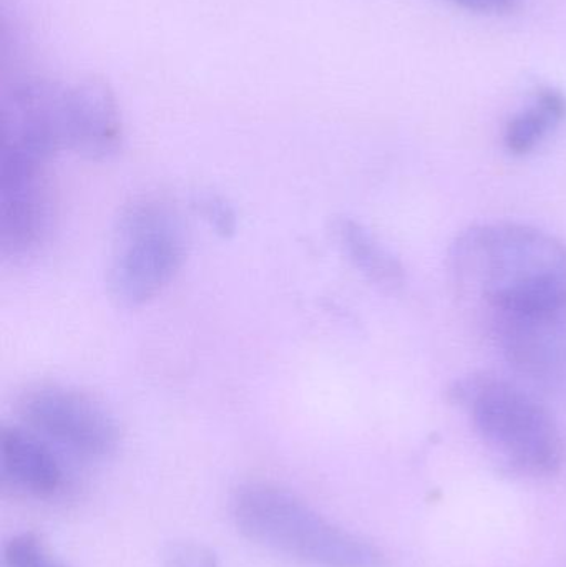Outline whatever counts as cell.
Listing matches in <instances>:
<instances>
[{
  "instance_id": "6da1fadb",
  "label": "cell",
  "mask_w": 566,
  "mask_h": 567,
  "mask_svg": "<svg viewBox=\"0 0 566 567\" xmlns=\"http://www.w3.org/2000/svg\"><path fill=\"white\" fill-rule=\"evenodd\" d=\"M449 268L462 297L492 323L566 309V245L518 223H484L452 243Z\"/></svg>"
},
{
  "instance_id": "7a4b0ae2",
  "label": "cell",
  "mask_w": 566,
  "mask_h": 567,
  "mask_svg": "<svg viewBox=\"0 0 566 567\" xmlns=\"http://www.w3.org/2000/svg\"><path fill=\"white\" fill-rule=\"evenodd\" d=\"M229 513L246 539L301 565L388 567L378 546L329 522L305 499L272 483L236 488Z\"/></svg>"
},
{
  "instance_id": "3957f363",
  "label": "cell",
  "mask_w": 566,
  "mask_h": 567,
  "mask_svg": "<svg viewBox=\"0 0 566 567\" xmlns=\"http://www.w3.org/2000/svg\"><path fill=\"white\" fill-rule=\"evenodd\" d=\"M449 395L467 410L482 442L508 470L532 478L560 472L564 436L554 416L534 395L485 373L457 380Z\"/></svg>"
},
{
  "instance_id": "277c9868",
  "label": "cell",
  "mask_w": 566,
  "mask_h": 567,
  "mask_svg": "<svg viewBox=\"0 0 566 567\" xmlns=\"http://www.w3.org/2000/svg\"><path fill=\"white\" fill-rule=\"evenodd\" d=\"M186 259V229L182 216L162 198L130 203L113 235L106 286L123 307L155 299L175 279Z\"/></svg>"
},
{
  "instance_id": "5b68a950",
  "label": "cell",
  "mask_w": 566,
  "mask_h": 567,
  "mask_svg": "<svg viewBox=\"0 0 566 567\" xmlns=\"http://www.w3.org/2000/svg\"><path fill=\"white\" fill-rule=\"evenodd\" d=\"M17 410L23 426L76 458L99 462L119 450L115 416L80 390L40 383L22 393Z\"/></svg>"
},
{
  "instance_id": "8992f818",
  "label": "cell",
  "mask_w": 566,
  "mask_h": 567,
  "mask_svg": "<svg viewBox=\"0 0 566 567\" xmlns=\"http://www.w3.org/2000/svg\"><path fill=\"white\" fill-rule=\"evenodd\" d=\"M49 163L0 153V255L23 261L49 238L53 208Z\"/></svg>"
},
{
  "instance_id": "52a82bcc",
  "label": "cell",
  "mask_w": 566,
  "mask_h": 567,
  "mask_svg": "<svg viewBox=\"0 0 566 567\" xmlns=\"http://www.w3.org/2000/svg\"><path fill=\"white\" fill-rule=\"evenodd\" d=\"M59 125L63 148L82 158L102 162L122 146V113L103 80L83 79L60 90Z\"/></svg>"
},
{
  "instance_id": "ba28073f",
  "label": "cell",
  "mask_w": 566,
  "mask_h": 567,
  "mask_svg": "<svg viewBox=\"0 0 566 567\" xmlns=\"http://www.w3.org/2000/svg\"><path fill=\"white\" fill-rule=\"evenodd\" d=\"M60 90L40 80H20L0 100V153L49 163L62 146Z\"/></svg>"
},
{
  "instance_id": "9c48e42d",
  "label": "cell",
  "mask_w": 566,
  "mask_h": 567,
  "mask_svg": "<svg viewBox=\"0 0 566 567\" xmlns=\"http://www.w3.org/2000/svg\"><path fill=\"white\" fill-rule=\"evenodd\" d=\"M494 330L515 372L542 389L566 392V309L504 320Z\"/></svg>"
},
{
  "instance_id": "30bf717a",
  "label": "cell",
  "mask_w": 566,
  "mask_h": 567,
  "mask_svg": "<svg viewBox=\"0 0 566 567\" xmlns=\"http://www.w3.org/2000/svg\"><path fill=\"white\" fill-rule=\"evenodd\" d=\"M0 472L3 482L40 499L56 495L65 476L53 445L23 425L0 432Z\"/></svg>"
},
{
  "instance_id": "8fae6325",
  "label": "cell",
  "mask_w": 566,
  "mask_h": 567,
  "mask_svg": "<svg viewBox=\"0 0 566 567\" xmlns=\"http://www.w3.org/2000/svg\"><path fill=\"white\" fill-rule=\"evenodd\" d=\"M332 238L349 265L369 282L388 292H398L405 282V269L398 256L362 223L338 218Z\"/></svg>"
},
{
  "instance_id": "7c38bea8",
  "label": "cell",
  "mask_w": 566,
  "mask_h": 567,
  "mask_svg": "<svg viewBox=\"0 0 566 567\" xmlns=\"http://www.w3.org/2000/svg\"><path fill=\"white\" fill-rule=\"evenodd\" d=\"M565 120L566 96L560 90L545 86L538 90L528 109L508 120L504 133L505 148L512 155H528Z\"/></svg>"
},
{
  "instance_id": "4fadbf2b",
  "label": "cell",
  "mask_w": 566,
  "mask_h": 567,
  "mask_svg": "<svg viewBox=\"0 0 566 567\" xmlns=\"http://www.w3.org/2000/svg\"><path fill=\"white\" fill-rule=\"evenodd\" d=\"M3 561L7 567H69L53 558L42 538L32 532L20 533L7 542Z\"/></svg>"
},
{
  "instance_id": "5bb4252c",
  "label": "cell",
  "mask_w": 566,
  "mask_h": 567,
  "mask_svg": "<svg viewBox=\"0 0 566 567\" xmlns=\"http://www.w3.org/2000/svg\"><path fill=\"white\" fill-rule=\"evenodd\" d=\"M163 567H223L218 555L203 543L173 542L162 551Z\"/></svg>"
},
{
  "instance_id": "9a60e30c",
  "label": "cell",
  "mask_w": 566,
  "mask_h": 567,
  "mask_svg": "<svg viewBox=\"0 0 566 567\" xmlns=\"http://www.w3.org/2000/svg\"><path fill=\"white\" fill-rule=\"evenodd\" d=\"M199 215L206 223L215 229L218 235H235L238 228V218H236L235 208L219 195H202L195 202Z\"/></svg>"
},
{
  "instance_id": "2e32d148",
  "label": "cell",
  "mask_w": 566,
  "mask_h": 567,
  "mask_svg": "<svg viewBox=\"0 0 566 567\" xmlns=\"http://www.w3.org/2000/svg\"><path fill=\"white\" fill-rule=\"evenodd\" d=\"M462 9L484 16H511L521 7V0H447Z\"/></svg>"
}]
</instances>
